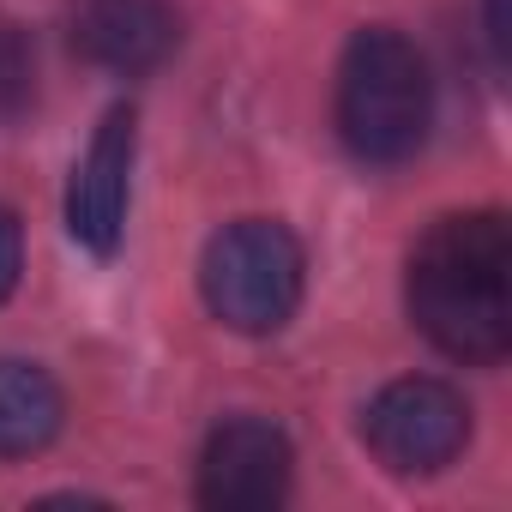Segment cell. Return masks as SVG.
I'll list each match as a JSON object with an SVG mask.
<instances>
[{
    "label": "cell",
    "mask_w": 512,
    "mask_h": 512,
    "mask_svg": "<svg viewBox=\"0 0 512 512\" xmlns=\"http://www.w3.org/2000/svg\"><path fill=\"white\" fill-rule=\"evenodd\" d=\"M410 320L452 362H500L512 344V235L500 211L440 217L410 253Z\"/></svg>",
    "instance_id": "1"
},
{
    "label": "cell",
    "mask_w": 512,
    "mask_h": 512,
    "mask_svg": "<svg viewBox=\"0 0 512 512\" xmlns=\"http://www.w3.org/2000/svg\"><path fill=\"white\" fill-rule=\"evenodd\" d=\"M434 127V79L410 37L368 25L338 61V133L362 163H404Z\"/></svg>",
    "instance_id": "2"
},
{
    "label": "cell",
    "mask_w": 512,
    "mask_h": 512,
    "mask_svg": "<svg viewBox=\"0 0 512 512\" xmlns=\"http://www.w3.org/2000/svg\"><path fill=\"white\" fill-rule=\"evenodd\" d=\"M302 284H308L302 241L272 217H241L217 229L199 260L205 308L229 332H247V338L290 326V314L302 308Z\"/></svg>",
    "instance_id": "3"
},
{
    "label": "cell",
    "mask_w": 512,
    "mask_h": 512,
    "mask_svg": "<svg viewBox=\"0 0 512 512\" xmlns=\"http://www.w3.org/2000/svg\"><path fill=\"white\" fill-rule=\"evenodd\" d=\"M368 452L398 476H434L446 470L470 440V404L446 380H392L362 410Z\"/></svg>",
    "instance_id": "4"
},
{
    "label": "cell",
    "mask_w": 512,
    "mask_h": 512,
    "mask_svg": "<svg viewBox=\"0 0 512 512\" xmlns=\"http://www.w3.org/2000/svg\"><path fill=\"white\" fill-rule=\"evenodd\" d=\"M296 452L278 422L266 416H229L211 428L199 452V500L217 512H260L290 494Z\"/></svg>",
    "instance_id": "5"
},
{
    "label": "cell",
    "mask_w": 512,
    "mask_h": 512,
    "mask_svg": "<svg viewBox=\"0 0 512 512\" xmlns=\"http://www.w3.org/2000/svg\"><path fill=\"white\" fill-rule=\"evenodd\" d=\"M133 151H139V121L133 109H109L97 139L85 145L73 181H67V229L79 247H91L97 260L121 247L127 229V199H133Z\"/></svg>",
    "instance_id": "6"
},
{
    "label": "cell",
    "mask_w": 512,
    "mask_h": 512,
    "mask_svg": "<svg viewBox=\"0 0 512 512\" xmlns=\"http://www.w3.org/2000/svg\"><path fill=\"white\" fill-rule=\"evenodd\" d=\"M73 49L115 79H145L181 49V13L169 0H79Z\"/></svg>",
    "instance_id": "7"
},
{
    "label": "cell",
    "mask_w": 512,
    "mask_h": 512,
    "mask_svg": "<svg viewBox=\"0 0 512 512\" xmlns=\"http://www.w3.org/2000/svg\"><path fill=\"white\" fill-rule=\"evenodd\" d=\"M61 386L31 362H0V458H31L61 434Z\"/></svg>",
    "instance_id": "8"
},
{
    "label": "cell",
    "mask_w": 512,
    "mask_h": 512,
    "mask_svg": "<svg viewBox=\"0 0 512 512\" xmlns=\"http://www.w3.org/2000/svg\"><path fill=\"white\" fill-rule=\"evenodd\" d=\"M31 91H37V55L19 25L0 19V127L31 109Z\"/></svg>",
    "instance_id": "9"
},
{
    "label": "cell",
    "mask_w": 512,
    "mask_h": 512,
    "mask_svg": "<svg viewBox=\"0 0 512 512\" xmlns=\"http://www.w3.org/2000/svg\"><path fill=\"white\" fill-rule=\"evenodd\" d=\"M19 272H25V235H19V217L0 205V302L19 290Z\"/></svg>",
    "instance_id": "10"
},
{
    "label": "cell",
    "mask_w": 512,
    "mask_h": 512,
    "mask_svg": "<svg viewBox=\"0 0 512 512\" xmlns=\"http://www.w3.org/2000/svg\"><path fill=\"white\" fill-rule=\"evenodd\" d=\"M482 25H488V49H494V61H506V0H488L482 7Z\"/></svg>",
    "instance_id": "11"
}]
</instances>
